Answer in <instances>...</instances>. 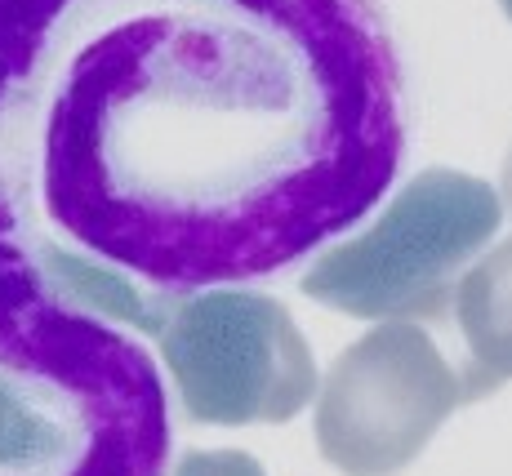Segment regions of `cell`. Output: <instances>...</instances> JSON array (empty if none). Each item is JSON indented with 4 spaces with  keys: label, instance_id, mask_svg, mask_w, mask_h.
Returning a JSON list of instances; mask_svg holds the SVG:
<instances>
[{
    "label": "cell",
    "instance_id": "obj_1",
    "mask_svg": "<svg viewBox=\"0 0 512 476\" xmlns=\"http://www.w3.org/2000/svg\"><path fill=\"white\" fill-rule=\"evenodd\" d=\"M406 147L366 0H0V250L156 334L352 232Z\"/></svg>",
    "mask_w": 512,
    "mask_h": 476
},
{
    "label": "cell",
    "instance_id": "obj_8",
    "mask_svg": "<svg viewBox=\"0 0 512 476\" xmlns=\"http://www.w3.org/2000/svg\"><path fill=\"white\" fill-rule=\"evenodd\" d=\"M499 201H504V210L512 214V152H508V161H504V196H499Z\"/></svg>",
    "mask_w": 512,
    "mask_h": 476
},
{
    "label": "cell",
    "instance_id": "obj_9",
    "mask_svg": "<svg viewBox=\"0 0 512 476\" xmlns=\"http://www.w3.org/2000/svg\"><path fill=\"white\" fill-rule=\"evenodd\" d=\"M499 5H504V14H508V18H512V0H499Z\"/></svg>",
    "mask_w": 512,
    "mask_h": 476
},
{
    "label": "cell",
    "instance_id": "obj_7",
    "mask_svg": "<svg viewBox=\"0 0 512 476\" xmlns=\"http://www.w3.org/2000/svg\"><path fill=\"white\" fill-rule=\"evenodd\" d=\"M174 476H268L245 450H192Z\"/></svg>",
    "mask_w": 512,
    "mask_h": 476
},
{
    "label": "cell",
    "instance_id": "obj_5",
    "mask_svg": "<svg viewBox=\"0 0 512 476\" xmlns=\"http://www.w3.org/2000/svg\"><path fill=\"white\" fill-rule=\"evenodd\" d=\"M459 405V370L441 347L415 321H388L317 383V445L343 476H397Z\"/></svg>",
    "mask_w": 512,
    "mask_h": 476
},
{
    "label": "cell",
    "instance_id": "obj_3",
    "mask_svg": "<svg viewBox=\"0 0 512 476\" xmlns=\"http://www.w3.org/2000/svg\"><path fill=\"white\" fill-rule=\"evenodd\" d=\"M499 223L504 201L490 183L459 170H423L366 232L330 245L299 285L352 321H437Z\"/></svg>",
    "mask_w": 512,
    "mask_h": 476
},
{
    "label": "cell",
    "instance_id": "obj_6",
    "mask_svg": "<svg viewBox=\"0 0 512 476\" xmlns=\"http://www.w3.org/2000/svg\"><path fill=\"white\" fill-rule=\"evenodd\" d=\"M450 316L464 339V365H459L464 405L486 401L490 392L512 383V236L459 276Z\"/></svg>",
    "mask_w": 512,
    "mask_h": 476
},
{
    "label": "cell",
    "instance_id": "obj_2",
    "mask_svg": "<svg viewBox=\"0 0 512 476\" xmlns=\"http://www.w3.org/2000/svg\"><path fill=\"white\" fill-rule=\"evenodd\" d=\"M170 410L143 347L0 250V476H161Z\"/></svg>",
    "mask_w": 512,
    "mask_h": 476
},
{
    "label": "cell",
    "instance_id": "obj_4",
    "mask_svg": "<svg viewBox=\"0 0 512 476\" xmlns=\"http://www.w3.org/2000/svg\"><path fill=\"white\" fill-rule=\"evenodd\" d=\"M152 339L187 419L205 428L285 423L321 383L294 316L254 290L187 294Z\"/></svg>",
    "mask_w": 512,
    "mask_h": 476
}]
</instances>
